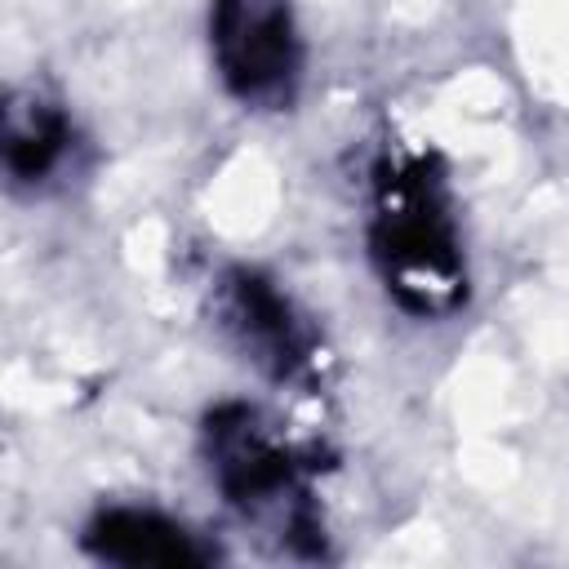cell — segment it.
I'll use <instances>...</instances> for the list:
<instances>
[{
    "label": "cell",
    "instance_id": "obj_4",
    "mask_svg": "<svg viewBox=\"0 0 569 569\" xmlns=\"http://www.w3.org/2000/svg\"><path fill=\"white\" fill-rule=\"evenodd\" d=\"M218 325L231 333V342L267 369L271 378H293L311 360V329L293 311V302L253 271H231L218 284Z\"/></svg>",
    "mask_w": 569,
    "mask_h": 569
},
{
    "label": "cell",
    "instance_id": "obj_5",
    "mask_svg": "<svg viewBox=\"0 0 569 569\" xmlns=\"http://www.w3.org/2000/svg\"><path fill=\"white\" fill-rule=\"evenodd\" d=\"M89 547L116 565H200L204 547L169 516L147 507H111L93 520Z\"/></svg>",
    "mask_w": 569,
    "mask_h": 569
},
{
    "label": "cell",
    "instance_id": "obj_2",
    "mask_svg": "<svg viewBox=\"0 0 569 569\" xmlns=\"http://www.w3.org/2000/svg\"><path fill=\"white\" fill-rule=\"evenodd\" d=\"M209 467L231 507L249 520H276L280 533L307 529V498L298 480V458L284 436L249 405H227L204 427Z\"/></svg>",
    "mask_w": 569,
    "mask_h": 569
},
{
    "label": "cell",
    "instance_id": "obj_3",
    "mask_svg": "<svg viewBox=\"0 0 569 569\" xmlns=\"http://www.w3.org/2000/svg\"><path fill=\"white\" fill-rule=\"evenodd\" d=\"M209 49L222 84L249 107L289 102L302 71V40L289 0H213Z\"/></svg>",
    "mask_w": 569,
    "mask_h": 569
},
{
    "label": "cell",
    "instance_id": "obj_6",
    "mask_svg": "<svg viewBox=\"0 0 569 569\" xmlns=\"http://www.w3.org/2000/svg\"><path fill=\"white\" fill-rule=\"evenodd\" d=\"M67 156V120L40 93L9 98L4 107V164L13 182H40Z\"/></svg>",
    "mask_w": 569,
    "mask_h": 569
},
{
    "label": "cell",
    "instance_id": "obj_1",
    "mask_svg": "<svg viewBox=\"0 0 569 569\" xmlns=\"http://www.w3.org/2000/svg\"><path fill=\"white\" fill-rule=\"evenodd\" d=\"M373 253L400 307L418 316H440L458 307L467 289V267H462L445 187L422 160L391 164L378 178Z\"/></svg>",
    "mask_w": 569,
    "mask_h": 569
}]
</instances>
